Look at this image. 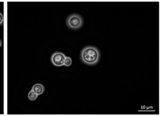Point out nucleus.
<instances>
[{
  "mask_svg": "<svg viewBox=\"0 0 161 116\" xmlns=\"http://www.w3.org/2000/svg\"><path fill=\"white\" fill-rule=\"evenodd\" d=\"M100 58V52L98 48L94 45H87L82 48L80 52V58L82 62L87 65H96Z\"/></svg>",
  "mask_w": 161,
  "mask_h": 116,
  "instance_id": "obj_1",
  "label": "nucleus"
},
{
  "mask_svg": "<svg viewBox=\"0 0 161 116\" xmlns=\"http://www.w3.org/2000/svg\"><path fill=\"white\" fill-rule=\"evenodd\" d=\"M66 25L72 30H77L81 28L83 25V19L78 13H71L66 19Z\"/></svg>",
  "mask_w": 161,
  "mask_h": 116,
  "instance_id": "obj_2",
  "label": "nucleus"
},
{
  "mask_svg": "<svg viewBox=\"0 0 161 116\" xmlns=\"http://www.w3.org/2000/svg\"><path fill=\"white\" fill-rule=\"evenodd\" d=\"M66 55L62 52H54L50 57L52 64L55 66H62L64 64V61Z\"/></svg>",
  "mask_w": 161,
  "mask_h": 116,
  "instance_id": "obj_3",
  "label": "nucleus"
},
{
  "mask_svg": "<svg viewBox=\"0 0 161 116\" xmlns=\"http://www.w3.org/2000/svg\"><path fill=\"white\" fill-rule=\"evenodd\" d=\"M31 90H32L33 92H35L38 96L42 94L43 93L44 91V87L42 83H35L33 85V86L31 88Z\"/></svg>",
  "mask_w": 161,
  "mask_h": 116,
  "instance_id": "obj_4",
  "label": "nucleus"
},
{
  "mask_svg": "<svg viewBox=\"0 0 161 116\" xmlns=\"http://www.w3.org/2000/svg\"><path fill=\"white\" fill-rule=\"evenodd\" d=\"M37 97H38V95L31 89L30 90V91L29 92V93L28 94V99L30 101H34V100H36Z\"/></svg>",
  "mask_w": 161,
  "mask_h": 116,
  "instance_id": "obj_5",
  "label": "nucleus"
},
{
  "mask_svg": "<svg viewBox=\"0 0 161 116\" xmlns=\"http://www.w3.org/2000/svg\"><path fill=\"white\" fill-rule=\"evenodd\" d=\"M71 64H72V59H71V58L70 57L66 56V58L64 59V61L63 66H67V67H69V66H70L71 65Z\"/></svg>",
  "mask_w": 161,
  "mask_h": 116,
  "instance_id": "obj_6",
  "label": "nucleus"
},
{
  "mask_svg": "<svg viewBox=\"0 0 161 116\" xmlns=\"http://www.w3.org/2000/svg\"><path fill=\"white\" fill-rule=\"evenodd\" d=\"M4 22V16L2 13L0 12V25H1Z\"/></svg>",
  "mask_w": 161,
  "mask_h": 116,
  "instance_id": "obj_7",
  "label": "nucleus"
},
{
  "mask_svg": "<svg viewBox=\"0 0 161 116\" xmlns=\"http://www.w3.org/2000/svg\"><path fill=\"white\" fill-rule=\"evenodd\" d=\"M1 45H2V41L0 40V47H1Z\"/></svg>",
  "mask_w": 161,
  "mask_h": 116,
  "instance_id": "obj_8",
  "label": "nucleus"
}]
</instances>
